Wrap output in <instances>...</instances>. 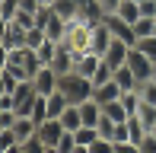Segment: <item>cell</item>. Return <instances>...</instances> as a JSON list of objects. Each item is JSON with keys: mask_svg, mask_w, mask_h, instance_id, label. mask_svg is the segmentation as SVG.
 I'll return each instance as SVG.
<instances>
[{"mask_svg": "<svg viewBox=\"0 0 156 153\" xmlns=\"http://www.w3.org/2000/svg\"><path fill=\"white\" fill-rule=\"evenodd\" d=\"M45 153H58V147H48V150H45Z\"/></svg>", "mask_w": 156, "mask_h": 153, "instance_id": "34", "label": "cell"}, {"mask_svg": "<svg viewBox=\"0 0 156 153\" xmlns=\"http://www.w3.org/2000/svg\"><path fill=\"white\" fill-rule=\"evenodd\" d=\"M108 45H112V32H108V26H105V23H96V26H93V35H89V51L102 58V54L108 51Z\"/></svg>", "mask_w": 156, "mask_h": 153, "instance_id": "7", "label": "cell"}, {"mask_svg": "<svg viewBox=\"0 0 156 153\" xmlns=\"http://www.w3.org/2000/svg\"><path fill=\"white\" fill-rule=\"evenodd\" d=\"M32 118L35 121H48V96H35V105H32Z\"/></svg>", "mask_w": 156, "mask_h": 153, "instance_id": "22", "label": "cell"}, {"mask_svg": "<svg viewBox=\"0 0 156 153\" xmlns=\"http://www.w3.org/2000/svg\"><path fill=\"white\" fill-rule=\"evenodd\" d=\"M80 115H83V124H93V128H99V121H102L105 109L99 105L96 99H86V102H80Z\"/></svg>", "mask_w": 156, "mask_h": 153, "instance_id": "11", "label": "cell"}, {"mask_svg": "<svg viewBox=\"0 0 156 153\" xmlns=\"http://www.w3.org/2000/svg\"><path fill=\"white\" fill-rule=\"evenodd\" d=\"M102 109H105V115H108L112 121H127V118H131V115H127V109H124V102H121V99L108 102V105H102Z\"/></svg>", "mask_w": 156, "mask_h": 153, "instance_id": "21", "label": "cell"}, {"mask_svg": "<svg viewBox=\"0 0 156 153\" xmlns=\"http://www.w3.org/2000/svg\"><path fill=\"white\" fill-rule=\"evenodd\" d=\"M134 48H140V51L147 54V58L156 64V35H147V38H137V45Z\"/></svg>", "mask_w": 156, "mask_h": 153, "instance_id": "23", "label": "cell"}, {"mask_svg": "<svg viewBox=\"0 0 156 153\" xmlns=\"http://www.w3.org/2000/svg\"><path fill=\"white\" fill-rule=\"evenodd\" d=\"M115 83L121 86V93H134V89H140V83H137V76H134V70L131 67H118L115 70Z\"/></svg>", "mask_w": 156, "mask_h": 153, "instance_id": "12", "label": "cell"}, {"mask_svg": "<svg viewBox=\"0 0 156 153\" xmlns=\"http://www.w3.org/2000/svg\"><path fill=\"white\" fill-rule=\"evenodd\" d=\"M64 124H61V118H48V121H41L38 124V141L45 144V147H58V141L64 137Z\"/></svg>", "mask_w": 156, "mask_h": 153, "instance_id": "5", "label": "cell"}, {"mask_svg": "<svg viewBox=\"0 0 156 153\" xmlns=\"http://www.w3.org/2000/svg\"><path fill=\"white\" fill-rule=\"evenodd\" d=\"M80 144H76V137H73V131H64V137L58 141V153H73Z\"/></svg>", "mask_w": 156, "mask_h": 153, "instance_id": "24", "label": "cell"}, {"mask_svg": "<svg viewBox=\"0 0 156 153\" xmlns=\"http://www.w3.org/2000/svg\"><path fill=\"white\" fill-rule=\"evenodd\" d=\"M137 147H140V153H156V134H153V131L144 134V141H140Z\"/></svg>", "mask_w": 156, "mask_h": 153, "instance_id": "28", "label": "cell"}, {"mask_svg": "<svg viewBox=\"0 0 156 153\" xmlns=\"http://www.w3.org/2000/svg\"><path fill=\"white\" fill-rule=\"evenodd\" d=\"M115 13L124 19V23H131V26L137 23L140 16H144V13H140V3H137V0H121V6H118Z\"/></svg>", "mask_w": 156, "mask_h": 153, "instance_id": "14", "label": "cell"}, {"mask_svg": "<svg viewBox=\"0 0 156 153\" xmlns=\"http://www.w3.org/2000/svg\"><path fill=\"white\" fill-rule=\"evenodd\" d=\"M73 137H76V144H80V147H89V144H96L102 134H99V128H93V124H83V128L73 131Z\"/></svg>", "mask_w": 156, "mask_h": 153, "instance_id": "18", "label": "cell"}, {"mask_svg": "<svg viewBox=\"0 0 156 153\" xmlns=\"http://www.w3.org/2000/svg\"><path fill=\"white\" fill-rule=\"evenodd\" d=\"M58 89L67 96V102L80 105V102L93 99V89H96V86H93V80H89V76L70 70V73H61V76H58Z\"/></svg>", "mask_w": 156, "mask_h": 153, "instance_id": "1", "label": "cell"}, {"mask_svg": "<svg viewBox=\"0 0 156 153\" xmlns=\"http://www.w3.org/2000/svg\"><path fill=\"white\" fill-rule=\"evenodd\" d=\"M89 153H118V150H115V144L108 137H99L96 144H89Z\"/></svg>", "mask_w": 156, "mask_h": 153, "instance_id": "27", "label": "cell"}, {"mask_svg": "<svg viewBox=\"0 0 156 153\" xmlns=\"http://www.w3.org/2000/svg\"><path fill=\"white\" fill-rule=\"evenodd\" d=\"M32 86H35V93H38V96L58 93V70H54V67H41V70L32 76Z\"/></svg>", "mask_w": 156, "mask_h": 153, "instance_id": "4", "label": "cell"}, {"mask_svg": "<svg viewBox=\"0 0 156 153\" xmlns=\"http://www.w3.org/2000/svg\"><path fill=\"white\" fill-rule=\"evenodd\" d=\"M102 23L108 26V32H112L115 38L127 41V45H137V35H134V26H131V23H124V19L118 16V13H108V16H105Z\"/></svg>", "mask_w": 156, "mask_h": 153, "instance_id": "3", "label": "cell"}, {"mask_svg": "<svg viewBox=\"0 0 156 153\" xmlns=\"http://www.w3.org/2000/svg\"><path fill=\"white\" fill-rule=\"evenodd\" d=\"M140 13H144V16H156V0H144V3H140Z\"/></svg>", "mask_w": 156, "mask_h": 153, "instance_id": "31", "label": "cell"}, {"mask_svg": "<svg viewBox=\"0 0 156 153\" xmlns=\"http://www.w3.org/2000/svg\"><path fill=\"white\" fill-rule=\"evenodd\" d=\"M99 3H102V10H105V16H108V13H115L118 6H121V0H99Z\"/></svg>", "mask_w": 156, "mask_h": 153, "instance_id": "32", "label": "cell"}, {"mask_svg": "<svg viewBox=\"0 0 156 153\" xmlns=\"http://www.w3.org/2000/svg\"><path fill=\"white\" fill-rule=\"evenodd\" d=\"M134 35H137V38L156 35V16H140L137 23H134Z\"/></svg>", "mask_w": 156, "mask_h": 153, "instance_id": "19", "label": "cell"}, {"mask_svg": "<svg viewBox=\"0 0 156 153\" xmlns=\"http://www.w3.org/2000/svg\"><path fill=\"white\" fill-rule=\"evenodd\" d=\"M67 105H70V102H67V96H64L61 89H58V93H51V96H48V118H61Z\"/></svg>", "mask_w": 156, "mask_h": 153, "instance_id": "17", "label": "cell"}, {"mask_svg": "<svg viewBox=\"0 0 156 153\" xmlns=\"http://www.w3.org/2000/svg\"><path fill=\"white\" fill-rule=\"evenodd\" d=\"M23 150H26V153H45L48 147H45V144L38 141V134H35L32 141H26V144H23Z\"/></svg>", "mask_w": 156, "mask_h": 153, "instance_id": "29", "label": "cell"}, {"mask_svg": "<svg viewBox=\"0 0 156 153\" xmlns=\"http://www.w3.org/2000/svg\"><path fill=\"white\" fill-rule=\"evenodd\" d=\"M99 64H102V58H99V54H93V51H86V54H76V64H73V70L93 80V73L99 70Z\"/></svg>", "mask_w": 156, "mask_h": 153, "instance_id": "10", "label": "cell"}, {"mask_svg": "<svg viewBox=\"0 0 156 153\" xmlns=\"http://www.w3.org/2000/svg\"><path fill=\"white\" fill-rule=\"evenodd\" d=\"M137 121L144 124L147 131H153V128H156V105H153V102H144V99H140V109H137Z\"/></svg>", "mask_w": 156, "mask_h": 153, "instance_id": "16", "label": "cell"}, {"mask_svg": "<svg viewBox=\"0 0 156 153\" xmlns=\"http://www.w3.org/2000/svg\"><path fill=\"white\" fill-rule=\"evenodd\" d=\"M13 134H16V141H19V144L32 141V137L38 134V121H35V118L19 115V118H16V124H13Z\"/></svg>", "mask_w": 156, "mask_h": 153, "instance_id": "8", "label": "cell"}, {"mask_svg": "<svg viewBox=\"0 0 156 153\" xmlns=\"http://www.w3.org/2000/svg\"><path fill=\"white\" fill-rule=\"evenodd\" d=\"M140 99L156 105V76H153V80H147V83H140Z\"/></svg>", "mask_w": 156, "mask_h": 153, "instance_id": "26", "label": "cell"}, {"mask_svg": "<svg viewBox=\"0 0 156 153\" xmlns=\"http://www.w3.org/2000/svg\"><path fill=\"white\" fill-rule=\"evenodd\" d=\"M51 10L58 13L61 19H67V23H70V19H76V16H80V0H54V3H51Z\"/></svg>", "mask_w": 156, "mask_h": 153, "instance_id": "13", "label": "cell"}, {"mask_svg": "<svg viewBox=\"0 0 156 153\" xmlns=\"http://www.w3.org/2000/svg\"><path fill=\"white\" fill-rule=\"evenodd\" d=\"M61 124L67 131H76V128H83V115H80V105H73L70 102L67 109H64V115H61Z\"/></svg>", "mask_w": 156, "mask_h": 153, "instance_id": "15", "label": "cell"}, {"mask_svg": "<svg viewBox=\"0 0 156 153\" xmlns=\"http://www.w3.org/2000/svg\"><path fill=\"white\" fill-rule=\"evenodd\" d=\"M19 10H23V0H0V19L3 23H13Z\"/></svg>", "mask_w": 156, "mask_h": 153, "instance_id": "20", "label": "cell"}, {"mask_svg": "<svg viewBox=\"0 0 156 153\" xmlns=\"http://www.w3.org/2000/svg\"><path fill=\"white\" fill-rule=\"evenodd\" d=\"M127 67L134 70V76H137V83H147L153 80V61L147 58L140 48H131V54H127Z\"/></svg>", "mask_w": 156, "mask_h": 153, "instance_id": "2", "label": "cell"}, {"mask_svg": "<svg viewBox=\"0 0 156 153\" xmlns=\"http://www.w3.org/2000/svg\"><path fill=\"white\" fill-rule=\"evenodd\" d=\"M93 99L99 102V105H108V102L121 99V86H118L115 80H108V83H102V86H96V89H93Z\"/></svg>", "mask_w": 156, "mask_h": 153, "instance_id": "9", "label": "cell"}, {"mask_svg": "<svg viewBox=\"0 0 156 153\" xmlns=\"http://www.w3.org/2000/svg\"><path fill=\"white\" fill-rule=\"evenodd\" d=\"M131 48H134V45H127V41H121V38L112 35V45H108V51H105L102 58L118 70V67H124V64H127V54H131Z\"/></svg>", "mask_w": 156, "mask_h": 153, "instance_id": "6", "label": "cell"}, {"mask_svg": "<svg viewBox=\"0 0 156 153\" xmlns=\"http://www.w3.org/2000/svg\"><path fill=\"white\" fill-rule=\"evenodd\" d=\"M137 3H144V0H137Z\"/></svg>", "mask_w": 156, "mask_h": 153, "instance_id": "36", "label": "cell"}, {"mask_svg": "<svg viewBox=\"0 0 156 153\" xmlns=\"http://www.w3.org/2000/svg\"><path fill=\"white\" fill-rule=\"evenodd\" d=\"M124 141H131V128H127V121H118L112 131V144H124Z\"/></svg>", "mask_w": 156, "mask_h": 153, "instance_id": "25", "label": "cell"}, {"mask_svg": "<svg viewBox=\"0 0 156 153\" xmlns=\"http://www.w3.org/2000/svg\"><path fill=\"white\" fill-rule=\"evenodd\" d=\"M153 76H156V64H153Z\"/></svg>", "mask_w": 156, "mask_h": 153, "instance_id": "35", "label": "cell"}, {"mask_svg": "<svg viewBox=\"0 0 156 153\" xmlns=\"http://www.w3.org/2000/svg\"><path fill=\"white\" fill-rule=\"evenodd\" d=\"M115 150H118V153H140V147H137V144H134V141H124V144H115Z\"/></svg>", "mask_w": 156, "mask_h": 153, "instance_id": "30", "label": "cell"}, {"mask_svg": "<svg viewBox=\"0 0 156 153\" xmlns=\"http://www.w3.org/2000/svg\"><path fill=\"white\" fill-rule=\"evenodd\" d=\"M0 153H26V150H23V144H13V147H3Z\"/></svg>", "mask_w": 156, "mask_h": 153, "instance_id": "33", "label": "cell"}]
</instances>
